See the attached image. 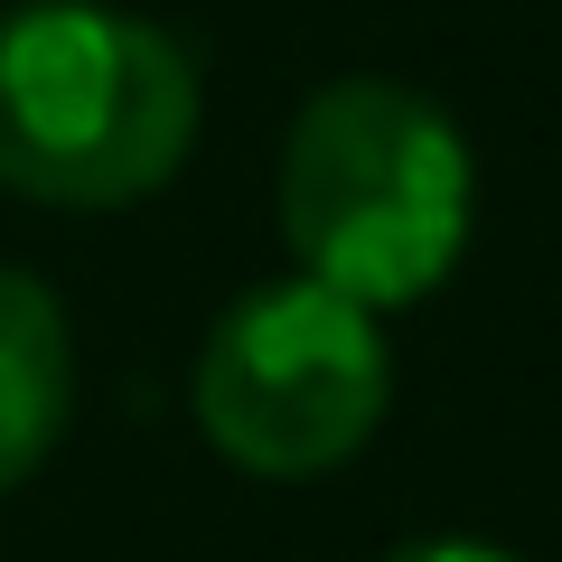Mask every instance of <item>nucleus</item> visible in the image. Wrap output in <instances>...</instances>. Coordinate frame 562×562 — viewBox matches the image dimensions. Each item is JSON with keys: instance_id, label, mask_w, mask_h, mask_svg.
I'll use <instances>...</instances> for the list:
<instances>
[{"instance_id": "obj_1", "label": "nucleus", "mask_w": 562, "mask_h": 562, "mask_svg": "<svg viewBox=\"0 0 562 562\" xmlns=\"http://www.w3.org/2000/svg\"><path fill=\"white\" fill-rule=\"evenodd\" d=\"M469 140L422 85L338 76L281 140V244L357 310H403L441 291L469 254Z\"/></svg>"}, {"instance_id": "obj_2", "label": "nucleus", "mask_w": 562, "mask_h": 562, "mask_svg": "<svg viewBox=\"0 0 562 562\" xmlns=\"http://www.w3.org/2000/svg\"><path fill=\"white\" fill-rule=\"evenodd\" d=\"M198 140V66L113 0L0 10V188L38 206H132Z\"/></svg>"}, {"instance_id": "obj_3", "label": "nucleus", "mask_w": 562, "mask_h": 562, "mask_svg": "<svg viewBox=\"0 0 562 562\" xmlns=\"http://www.w3.org/2000/svg\"><path fill=\"white\" fill-rule=\"evenodd\" d=\"M394 357L375 310L291 272L262 281L198 347V431L254 479H328L384 422Z\"/></svg>"}, {"instance_id": "obj_4", "label": "nucleus", "mask_w": 562, "mask_h": 562, "mask_svg": "<svg viewBox=\"0 0 562 562\" xmlns=\"http://www.w3.org/2000/svg\"><path fill=\"white\" fill-rule=\"evenodd\" d=\"M76 422V328L38 272H0V497L57 460Z\"/></svg>"}, {"instance_id": "obj_5", "label": "nucleus", "mask_w": 562, "mask_h": 562, "mask_svg": "<svg viewBox=\"0 0 562 562\" xmlns=\"http://www.w3.org/2000/svg\"><path fill=\"white\" fill-rule=\"evenodd\" d=\"M384 562H516V553H506V543H479V535H413Z\"/></svg>"}]
</instances>
